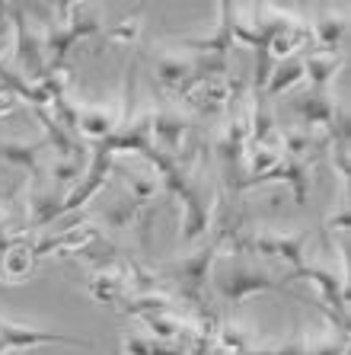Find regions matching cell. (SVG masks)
I'll use <instances>...</instances> for the list:
<instances>
[{
  "mask_svg": "<svg viewBox=\"0 0 351 355\" xmlns=\"http://www.w3.org/2000/svg\"><path fill=\"white\" fill-rule=\"evenodd\" d=\"M211 288L221 301L230 304H243L253 295H271V291H285V282H278L269 275L262 266L249 263V259H224L217 269H211Z\"/></svg>",
  "mask_w": 351,
  "mask_h": 355,
  "instance_id": "1",
  "label": "cell"
},
{
  "mask_svg": "<svg viewBox=\"0 0 351 355\" xmlns=\"http://www.w3.org/2000/svg\"><path fill=\"white\" fill-rule=\"evenodd\" d=\"M217 257H221V243H217V237H211L204 247H198L195 253H188V257L163 266V279H170L172 285L179 288V295L186 297L188 304L201 307L204 288L211 285V269H214V263H217Z\"/></svg>",
  "mask_w": 351,
  "mask_h": 355,
  "instance_id": "2",
  "label": "cell"
},
{
  "mask_svg": "<svg viewBox=\"0 0 351 355\" xmlns=\"http://www.w3.org/2000/svg\"><path fill=\"white\" fill-rule=\"evenodd\" d=\"M7 17L13 26V61H17V71L26 80H39L45 74V45H42V29L35 26V19L29 17L26 3H7Z\"/></svg>",
  "mask_w": 351,
  "mask_h": 355,
  "instance_id": "3",
  "label": "cell"
},
{
  "mask_svg": "<svg viewBox=\"0 0 351 355\" xmlns=\"http://www.w3.org/2000/svg\"><path fill=\"white\" fill-rule=\"evenodd\" d=\"M45 346H67V349H90L93 339L71 336V333H55L45 327H29L17 323L0 314V355H10L17 349H45Z\"/></svg>",
  "mask_w": 351,
  "mask_h": 355,
  "instance_id": "4",
  "label": "cell"
},
{
  "mask_svg": "<svg viewBox=\"0 0 351 355\" xmlns=\"http://www.w3.org/2000/svg\"><path fill=\"white\" fill-rule=\"evenodd\" d=\"M154 77L160 93L172 99H186V93L195 83H201L195 77L192 55H182V51H160V55H154Z\"/></svg>",
  "mask_w": 351,
  "mask_h": 355,
  "instance_id": "5",
  "label": "cell"
},
{
  "mask_svg": "<svg viewBox=\"0 0 351 355\" xmlns=\"http://www.w3.org/2000/svg\"><path fill=\"white\" fill-rule=\"evenodd\" d=\"M188 128H192V122H188V116H182L179 109H154L150 112V141H154V148L160 150V154H170V157H179L182 150H186L188 144Z\"/></svg>",
  "mask_w": 351,
  "mask_h": 355,
  "instance_id": "6",
  "label": "cell"
},
{
  "mask_svg": "<svg viewBox=\"0 0 351 355\" xmlns=\"http://www.w3.org/2000/svg\"><path fill=\"white\" fill-rule=\"evenodd\" d=\"M61 208H64V192H57L51 182L33 180L26 186V227H29V234L55 224L61 218Z\"/></svg>",
  "mask_w": 351,
  "mask_h": 355,
  "instance_id": "7",
  "label": "cell"
},
{
  "mask_svg": "<svg viewBox=\"0 0 351 355\" xmlns=\"http://www.w3.org/2000/svg\"><path fill=\"white\" fill-rule=\"evenodd\" d=\"M291 112H294V119L300 122L303 132L319 135L332 128L335 103L329 99L326 90H303L300 96L291 99Z\"/></svg>",
  "mask_w": 351,
  "mask_h": 355,
  "instance_id": "8",
  "label": "cell"
},
{
  "mask_svg": "<svg viewBox=\"0 0 351 355\" xmlns=\"http://www.w3.org/2000/svg\"><path fill=\"white\" fill-rule=\"evenodd\" d=\"M45 154H48V144L42 138H0V160L17 166V170H26L33 180H42V173H45Z\"/></svg>",
  "mask_w": 351,
  "mask_h": 355,
  "instance_id": "9",
  "label": "cell"
},
{
  "mask_svg": "<svg viewBox=\"0 0 351 355\" xmlns=\"http://www.w3.org/2000/svg\"><path fill=\"white\" fill-rule=\"evenodd\" d=\"M221 19H217V29L208 35H188V39H176V45L188 51V55H224L227 58L230 51L237 49L233 45V33H230V23H233V3H221Z\"/></svg>",
  "mask_w": 351,
  "mask_h": 355,
  "instance_id": "10",
  "label": "cell"
},
{
  "mask_svg": "<svg viewBox=\"0 0 351 355\" xmlns=\"http://www.w3.org/2000/svg\"><path fill=\"white\" fill-rule=\"evenodd\" d=\"M118 128V109H106V106H80V125H77V135L80 141H106L115 135Z\"/></svg>",
  "mask_w": 351,
  "mask_h": 355,
  "instance_id": "11",
  "label": "cell"
},
{
  "mask_svg": "<svg viewBox=\"0 0 351 355\" xmlns=\"http://www.w3.org/2000/svg\"><path fill=\"white\" fill-rule=\"evenodd\" d=\"M342 67H345V55L303 51V80H310V90H326Z\"/></svg>",
  "mask_w": 351,
  "mask_h": 355,
  "instance_id": "12",
  "label": "cell"
},
{
  "mask_svg": "<svg viewBox=\"0 0 351 355\" xmlns=\"http://www.w3.org/2000/svg\"><path fill=\"white\" fill-rule=\"evenodd\" d=\"M300 80H303V55H297V58H287V61H278V64L271 67L269 80H265L262 99L269 103V99L281 96V93L294 90V87H297Z\"/></svg>",
  "mask_w": 351,
  "mask_h": 355,
  "instance_id": "13",
  "label": "cell"
},
{
  "mask_svg": "<svg viewBox=\"0 0 351 355\" xmlns=\"http://www.w3.org/2000/svg\"><path fill=\"white\" fill-rule=\"evenodd\" d=\"M33 266H35V257H33V243H17L10 247L3 257H0V282L7 285H19L33 275Z\"/></svg>",
  "mask_w": 351,
  "mask_h": 355,
  "instance_id": "14",
  "label": "cell"
},
{
  "mask_svg": "<svg viewBox=\"0 0 351 355\" xmlns=\"http://www.w3.org/2000/svg\"><path fill=\"white\" fill-rule=\"evenodd\" d=\"M300 352L303 355H345L348 352V336L339 333H307L300 339Z\"/></svg>",
  "mask_w": 351,
  "mask_h": 355,
  "instance_id": "15",
  "label": "cell"
},
{
  "mask_svg": "<svg viewBox=\"0 0 351 355\" xmlns=\"http://www.w3.org/2000/svg\"><path fill=\"white\" fill-rule=\"evenodd\" d=\"M134 218H138V208L131 205L125 196H115L102 205V221H106L112 231H128V227H134Z\"/></svg>",
  "mask_w": 351,
  "mask_h": 355,
  "instance_id": "16",
  "label": "cell"
},
{
  "mask_svg": "<svg viewBox=\"0 0 351 355\" xmlns=\"http://www.w3.org/2000/svg\"><path fill=\"white\" fill-rule=\"evenodd\" d=\"M141 26H144L141 13H131V17H125V19H118V23H112L109 29H102V39L112 42V45H131V42H138Z\"/></svg>",
  "mask_w": 351,
  "mask_h": 355,
  "instance_id": "17",
  "label": "cell"
},
{
  "mask_svg": "<svg viewBox=\"0 0 351 355\" xmlns=\"http://www.w3.org/2000/svg\"><path fill=\"white\" fill-rule=\"evenodd\" d=\"M17 243H29V227H7V224H0V257L7 253L10 247H17Z\"/></svg>",
  "mask_w": 351,
  "mask_h": 355,
  "instance_id": "18",
  "label": "cell"
},
{
  "mask_svg": "<svg viewBox=\"0 0 351 355\" xmlns=\"http://www.w3.org/2000/svg\"><path fill=\"white\" fill-rule=\"evenodd\" d=\"M122 352L125 355H154V339L150 336H125Z\"/></svg>",
  "mask_w": 351,
  "mask_h": 355,
  "instance_id": "19",
  "label": "cell"
},
{
  "mask_svg": "<svg viewBox=\"0 0 351 355\" xmlns=\"http://www.w3.org/2000/svg\"><path fill=\"white\" fill-rule=\"evenodd\" d=\"M323 224H326V231H329V234H335V231L345 234V231H348V202H342V208H339V215L332 211V215H329Z\"/></svg>",
  "mask_w": 351,
  "mask_h": 355,
  "instance_id": "20",
  "label": "cell"
},
{
  "mask_svg": "<svg viewBox=\"0 0 351 355\" xmlns=\"http://www.w3.org/2000/svg\"><path fill=\"white\" fill-rule=\"evenodd\" d=\"M17 106H19V99L13 96L10 90H3V87H0V119L13 116V112H17Z\"/></svg>",
  "mask_w": 351,
  "mask_h": 355,
  "instance_id": "21",
  "label": "cell"
},
{
  "mask_svg": "<svg viewBox=\"0 0 351 355\" xmlns=\"http://www.w3.org/2000/svg\"><path fill=\"white\" fill-rule=\"evenodd\" d=\"M7 211H10V208H7V202H0V221L7 218Z\"/></svg>",
  "mask_w": 351,
  "mask_h": 355,
  "instance_id": "22",
  "label": "cell"
}]
</instances>
